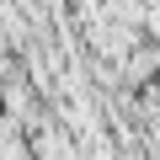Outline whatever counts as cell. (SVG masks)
Segmentation results:
<instances>
[{
    "label": "cell",
    "mask_w": 160,
    "mask_h": 160,
    "mask_svg": "<svg viewBox=\"0 0 160 160\" xmlns=\"http://www.w3.org/2000/svg\"><path fill=\"white\" fill-rule=\"evenodd\" d=\"M155 75H160V48H155V43H133L128 59H123V86H128V91H144Z\"/></svg>",
    "instance_id": "1"
},
{
    "label": "cell",
    "mask_w": 160,
    "mask_h": 160,
    "mask_svg": "<svg viewBox=\"0 0 160 160\" xmlns=\"http://www.w3.org/2000/svg\"><path fill=\"white\" fill-rule=\"evenodd\" d=\"M144 27H149L155 48H160V0H144Z\"/></svg>",
    "instance_id": "2"
}]
</instances>
